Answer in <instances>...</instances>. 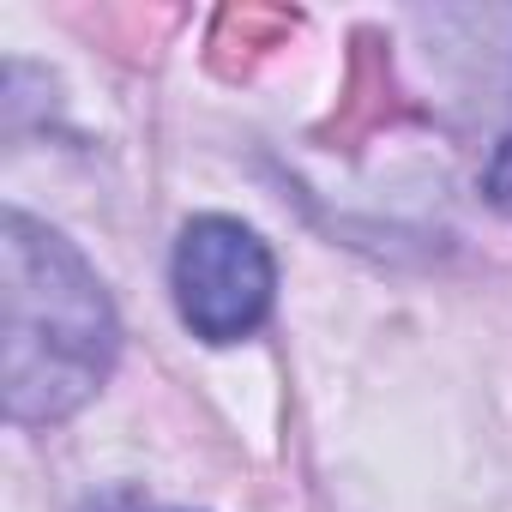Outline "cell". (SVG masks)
<instances>
[{
  "instance_id": "cell-1",
  "label": "cell",
  "mask_w": 512,
  "mask_h": 512,
  "mask_svg": "<svg viewBox=\"0 0 512 512\" xmlns=\"http://www.w3.org/2000/svg\"><path fill=\"white\" fill-rule=\"evenodd\" d=\"M0 308H7V362H0L7 422L49 428L97 398L121 356V320L85 253L31 211H7L0 223Z\"/></svg>"
},
{
  "instance_id": "cell-2",
  "label": "cell",
  "mask_w": 512,
  "mask_h": 512,
  "mask_svg": "<svg viewBox=\"0 0 512 512\" xmlns=\"http://www.w3.org/2000/svg\"><path fill=\"white\" fill-rule=\"evenodd\" d=\"M169 284H175V314H181V326L193 338L241 344V338L260 332L266 314H272L278 266H272V247L253 235L241 217L205 211L175 241Z\"/></svg>"
},
{
  "instance_id": "cell-3",
  "label": "cell",
  "mask_w": 512,
  "mask_h": 512,
  "mask_svg": "<svg viewBox=\"0 0 512 512\" xmlns=\"http://www.w3.org/2000/svg\"><path fill=\"white\" fill-rule=\"evenodd\" d=\"M482 193H488L500 211H512V127H506V139H500V145H494V157H488Z\"/></svg>"
},
{
  "instance_id": "cell-4",
  "label": "cell",
  "mask_w": 512,
  "mask_h": 512,
  "mask_svg": "<svg viewBox=\"0 0 512 512\" xmlns=\"http://www.w3.org/2000/svg\"><path fill=\"white\" fill-rule=\"evenodd\" d=\"M85 512H175V506H157V500L139 494V488H109V494H97Z\"/></svg>"
}]
</instances>
